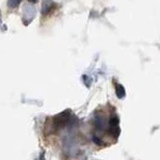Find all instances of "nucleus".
<instances>
[{
	"instance_id": "obj_1",
	"label": "nucleus",
	"mask_w": 160,
	"mask_h": 160,
	"mask_svg": "<svg viewBox=\"0 0 160 160\" xmlns=\"http://www.w3.org/2000/svg\"><path fill=\"white\" fill-rule=\"evenodd\" d=\"M54 8V2L52 0H45L42 5V14L46 15L48 13H50Z\"/></svg>"
},
{
	"instance_id": "obj_2",
	"label": "nucleus",
	"mask_w": 160,
	"mask_h": 160,
	"mask_svg": "<svg viewBox=\"0 0 160 160\" xmlns=\"http://www.w3.org/2000/svg\"><path fill=\"white\" fill-rule=\"evenodd\" d=\"M116 91H117V95L119 98H123L125 97V89L122 85H117Z\"/></svg>"
},
{
	"instance_id": "obj_3",
	"label": "nucleus",
	"mask_w": 160,
	"mask_h": 160,
	"mask_svg": "<svg viewBox=\"0 0 160 160\" xmlns=\"http://www.w3.org/2000/svg\"><path fill=\"white\" fill-rule=\"evenodd\" d=\"M21 2H22V0H8V8H16L20 5Z\"/></svg>"
},
{
	"instance_id": "obj_4",
	"label": "nucleus",
	"mask_w": 160,
	"mask_h": 160,
	"mask_svg": "<svg viewBox=\"0 0 160 160\" xmlns=\"http://www.w3.org/2000/svg\"><path fill=\"white\" fill-rule=\"evenodd\" d=\"M29 2H31V3H37L38 2V0H28Z\"/></svg>"
}]
</instances>
